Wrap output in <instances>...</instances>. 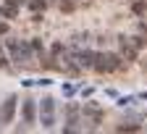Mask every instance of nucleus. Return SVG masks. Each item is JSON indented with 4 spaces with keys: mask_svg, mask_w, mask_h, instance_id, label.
Instances as JSON below:
<instances>
[{
    "mask_svg": "<svg viewBox=\"0 0 147 134\" xmlns=\"http://www.w3.org/2000/svg\"><path fill=\"white\" fill-rule=\"evenodd\" d=\"M5 50H8L13 63H32L34 50H32L29 42H21V40H16V37H8L5 40Z\"/></svg>",
    "mask_w": 147,
    "mask_h": 134,
    "instance_id": "nucleus-1",
    "label": "nucleus"
},
{
    "mask_svg": "<svg viewBox=\"0 0 147 134\" xmlns=\"http://www.w3.org/2000/svg\"><path fill=\"white\" fill-rule=\"evenodd\" d=\"M11 66V55H8V50L0 45V68H8Z\"/></svg>",
    "mask_w": 147,
    "mask_h": 134,
    "instance_id": "nucleus-13",
    "label": "nucleus"
},
{
    "mask_svg": "<svg viewBox=\"0 0 147 134\" xmlns=\"http://www.w3.org/2000/svg\"><path fill=\"white\" fill-rule=\"evenodd\" d=\"M121 53H97V61H95V71L97 74H110V71H118L121 68Z\"/></svg>",
    "mask_w": 147,
    "mask_h": 134,
    "instance_id": "nucleus-2",
    "label": "nucleus"
},
{
    "mask_svg": "<svg viewBox=\"0 0 147 134\" xmlns=\"http://www.w3.org/2000/svg\"><path fill=\"white\" fill-rule=\"evenodd\" d=\"M142 97H144V100H147V92H144V95H142Z\"/></svg>",
    "mask_w": 147,
    "mask_h": 134,
    "instance_id": "nucleus-21",
    "label": "nucleus"
},
{
    "mask_svg": "<svg viewBox=\"0 0 147 134\" xmlns=\"http://www.w3.org/2000/svg\"><path fill=\"white\" fill-rule=\"evenodd\" d=\"M76 5H79V0H61V11H63V13L76 11Z\"/></svg>",
    "mask_w": 147,
    "mask_h": 134,
    "instance_id": "nucleus-12",
    "label": "nucleus"
},
{
    "mask_svg": "<svg viewBox=\"0 0 147 134\" xmlns=\"http://www.w3.org/2000/svg\"><path fill=\"white\" fill-rule=\"evenodd\" d=\"M118 47H121V58H126V61H137L139 47L134 45L131 37H118Z\"/></svg>",
    "mask_w": 147,
    "mask_h": 134,
    "instance_id": "nucleus-6",
    "label": "nucleus"
},
{
    "mask_svg": "<svg viewBox=\"0 0 147 134\" xmlns=\"http://www.w3.org/2000/svg\"><path fill=\"white\" fill-rule=\"evenodd\" d=\"M131 40H134V45H137V47H144V45H147L144 37H131Z\"/></svg>",
    "mask_w": 147,
    "mask_h": 134,
    "instance_id": "nucleus-18",
    "label": "nucleus"
},
{
    "mask_svg": "<svg viewBox=\"0 0 147 134\" xmlns=\"http://www.w3.org/2000/svg\"><path fill=\"white\" fill-rule=\"evenodd\" d=\"M16 110H18V97H16V95H8V97L0 103V129L8 126L16 118Z\"/></svg>",
    "mask_w": 147,
    "mask_h": 134,
    "instance_id": "nucleus-3",
    "label": "nucleus"
},
{
    "mask_svg": "<svg viewBox=\"0 0 147 134\" xmlns=\"http://www.w3.org/2000/svg\"><path fill=\"white\" fill-rule=\"evenodd\" d=\"M29 8H32L34 13H40V11L47 8V0H29Z\"/></svg>",
    "mask_w": 147,
    "mask_h": 134,
    "instance_id": "nucleus-14",
    "label": "nucleus"
},
{
    "mask_svg": "<svg viewBox=\"0 0 147 134\" xmlns=\"http://www.w3.org/2000/svg\"><path fill=\"white\" fill-rule=\"evenodd\" d=\"M74 61L79 63V68H95L97 53L95 50H76V53H74Z\"/></svg>",
    "mask_w": 147,
    "mask_h": 134,
    "instance_id": "nucleus-8",
    "label": "nucleus"
},
{
    "mask_svg": "<svg viewBox=\"0 0 147 134\" xmlns=\"http://www.w3.org/2000/svg\"><path fill=\"white\" fill-rule=\"evenodd\" d=\"M144 32H147V24H144Z\"/></svg>",
    "mask_w": 147,
    "mask_h": 134,
    "instance_id": "nucleus-22",
    "label": "nucleus"
},
{
    "mask_svg": "<svg viewBox=\"0 0 147 134\" xmlns=\"http://www.w3.org/2000/svg\"><path fill=\"white\" fill-rule=\"evenodd\" d=\"M134 97H118V105H131Z\"/></svg>",
    "mask_w": 147,
    "mask_h": 134,
    "instance_id": "nucleus-19",
    "label": "nucleus"
},
{
    "mask_svg": "<svg viewBox=\"0 0 147 134\" xmlns=\"http://www.w3.org/2000/svg\"><path fill=\"white\" fill-rule=\"evenodd\" d=\"M139 129H142L139 124H118L116 126V131H139Z\"/></svg>",
    "mask_w": 147,
    "mask_h": 134,
    "instance_id": "nucleus-16",
    "label": "nucleus"
},
{
    "mask_svg": "<svg viewBox=\"0 0 147 134\" xmlns=\"http://www.w3.org/2000/svg\"><path fill=\"white\" fill-rule=\"evenodd\" d=\"M61 53H63V42H53V47H50V55H53V58H58Z\"/></svg>",
    "mask_w": 147,
    "mask_h": 134,
    "instance_id": "nucleus-17",
    "label": "nucleus"
},
{
    "mask_svg": "<svg viewBox=\"0 0 147 134\" xmlns=\"http://www.w3.org/2000/svg\"><path fill=\"white\" fill-rule=\"evenodd\" d=\"M29 45H32V50H34L37 55H45V45L40 42V37H34V40H29Z\"/></svg>",
    "mask_w": 147,
    "mask_h": 134,
    "instance_id": "nucleus-15",
    "label": "nucleus"
},
{
    "mask_svg": "<svg viewBox=\"0 0 147 134\" xmlns=\"http://www.w3.org/2000/svg\"><path fill=\"white\" fill-rule=\"evenodd\" d=\"M82 121H84V124H87V121H89V124H100V121H102V110H100L97 105H84V108H82Z\"/></svg>",
    "mask_w": 147,
    "mask_h": 134,
    "instance_id": "nucleus-10",
    "label": "nucleus"
},
{
    "mask_svg": "<svg viewBox=\"0 0 147 134\" xmlns=\"http://www.w3.org/2000/svg\"><path fill=\"white\" fill-rule=\"evenodd\" d=\"M40 116V105L37 100H21V121L24 124H34Z\"/></svg>",
    "mask_w": 147,
    "mask_h": 134,
    "instance_id": "nucleus-7",
    "label": "nucleus"
},
{
    "mask_svg": "<svg viewBox=\"0 0 147 134\" xmlns=\"http://www.w3.org/2000/svg\"><path fill=\"white\" fill-rule=\"evenodd\" d=\"M40 124H42V129H53L55 126V100L53 97H42L40 100Z\"/></svg>",
    "mask_w": 147,
    "mask_h": 134,
    "instance_id": "nucleus-4",
    "label": "nucleus"
},
{
    "mask_svg": "<svg viewBox=\"0 0 147 134\" xmlns=\"http://www.w3.org/2000/svg\"><path fill=\"white\" fill-rule=\"evenodd\" d=\"M18 5H21V0H3V3H0V18L13 21L18 16Z\"/></svg>",
    "mask_w": 147,
    "mask_h": 134,
    "instance_id": "nucleus-9",
    "label": "nucleus"
},
{
    "mask_svg": "<svg viewBox=\"0 0 147 134\" xmlns=\"http://www.w3.org/2000/svg\"><path fill=\"white\" fill-rule=\"evenodd\" d=\"M79 124H82V108H79V103H68L66 105V126H63V131L74 134L79 129Z\"/></svg>",
    "mask_w": 147,
    "mask_h": 134,
    "instance_id": "nucleus-5",
    "label": "nucleus"
},
{
    "mask_svg": "<svg viewBox=\"0 0 147 134\" xmlns=\"http://www.w3.org/2000/svg\"><path fill=\"white\" fill-rule=\"evenodd\" d=\"M144 11H147V0H131V13L142 16Z\"/></svg>",
    "mask_w": 147,
    "mask_h": 134,
    "instance_id": "nucleus-11",
    "label": "nucleus"
},
{
    "mask_svg": "<svg viewBox=\"0 0 147 134\" xmlns=\"http://www.w3.org/2000/svg\"><path fill=\"white\" fill-rule=\"evenodd\" d=\"M0 34H8V24L5 21H0Z\"/></svg>",
    "mask_w": 147,
    "mask_h": 134,
    "instance_id": "nucleus-20",
    "label": "nucleus"
}]
</instances>
